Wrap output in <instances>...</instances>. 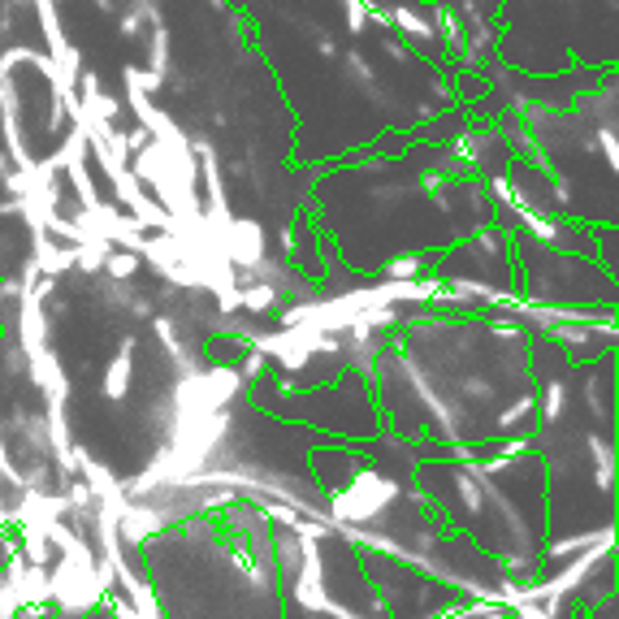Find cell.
<instances>
[{
    "label": "cell",
    "instance_id": "cell-1",
    "mask_svg": "<svg viewBox=\"0 0 619 619\" xmlns=\"http://www.w3.org/2000/svg\"><path fill=\"white\" fill-rule=\"evenodd\" d=\"M395 502H398L395 476H386L381 468H355L329 494V524L338 533L343 528H360V524H377Z\"/></svg>",
    "mask_w": 619,
    "mask_h": 619
},
{
    "label": "cell",
    "instance_id": "cell-2",
    "mask_svg": "<svg viewBox=\"0 0 619 619\" xmlns=\"http://www.w3.org/2000/svg\"><path fill=\"white\" fill-rule=\"evenodd\" d=\"M130 377H135V338H126L118 355L109 360V369H104V398H113V403H122L130 395Z\"/></svg>",
    "mask_w": 619,
    "mask_h": 619
},
{
    "label": "cell",
    "instance_id": "cell-3",
    "mask_svg": "<svg viewBox=\"0 0 619 619\" xmlns=\"http://www.w3.org/2000/svg\"><path fill=\"white\" fill-rule=\"evenodd\" d=\"M381 277L386 282H416V277H424V260L421 256H395V260H386Z\"/></svg>",
    "mask_w": 619,
    "mask_h": 619
},
{
    "label": "cell",
    "instance_id": "cell-4",
    "mask_svg": "<svg viewBox=\"0 0 619 619\" xmlns=\"http://www.w3.org/2000/svg\"><path fill=\"white\" fill-rule=\"evenodd\" d=\"M18 4H22V0H18Z\"/></svg>",
    "mask_w": 619,
    "mask_h": 619
}]
</instances>
